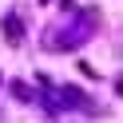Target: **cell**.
I'll list each match as a JSON object with an SVG mask.
<instances>
[{
  "instance_id": "6da1fadb",
  "label": "cell",
  "mask_w": 123,
  "mask_h": 123,
  "mask_svg": "<svg viewBox=\"0 0 123 123\" xmlns=\"http://www.w3.org/2000/svg\"><path fill=\"white\" fill-rule=\"evenodd\" d=\"M4 40H8V44H20V40H24V24H20L16 16L4 20Z\"/></svg>"
},
{
  "instance_id": "7a4b0ae2",
  "label": "cell",
  "mask_w": 123,
  "mask_h": 123,
  "mask_svg": "<svg viewBox=\"0 0 123 123\" xmlns=\"http://www.w3.org/2000/svg\"><path fill=\"white\" fill-rule=\"evenodd\" d=\"M119 95H123V80H119Z\"/></svg>"
}]
</instances>
